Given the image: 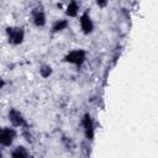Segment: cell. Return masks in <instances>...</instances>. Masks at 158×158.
Masks as SVG:
<instances>
[{"label":"cell","instance_id":"30bf717a","mask_svg":"<svg viewBox=\"0 0 158 158\" xmlns=\"http://www.w3.org/2000/svg\"><path fill=\"white\" fill-rule=\"evenodd\" d=\"M67 26V21H64V20H60V21H58V22H56V25H54V27H53V30L54 31H59V30H62V28H64Z\"/></svg>","mask_w":158,"mask_h":158},{"label":"cell","instance_id":"5b68a950","mask_svg":"<svg viewBox=\"0 0 158 158\" xmlns=\"http://www.w3.org/2000/svg\"><path fill=\"white\" fill-rule=\"evenodd\" d=\"M83 123H84V127H85L86 137H88L89 139H91V137H93V121H91V118H90L89 115H85Z\"/></svg>","mask_w":158,"mask_h":158},{"label":"cell","instance_id":"9c48e42d","mask_svg":"<svg viewBox=\"0 0 158 158\" xmlns=\"http://www.w3.org/2000/svg\"><path fill=\"white\" fill-rule=\"evenodd\" d=\"M77 12H78V5H77V2L72 1V2L69 4V6H68L67 14H68V15H70V16H75V15H77Z\"/></svg>","mask_w":158,"mask_h":158},{"label":"cell","instance_id":"3957f363","mask_svg":"<svg viewBox=\"0 0 158 158\" xmlns=\"http://www.w3.org/2000/svg\"><path fill=\"white\" fill-rule=\"evenodd\" d=\"M14 136H15V132H14L12 130H10V128H4L2 132H1V137H0L1 143H2L4 146L11 144V142H12V139H14Z\"/></svg>","mask_w":158,"mask_h":158},{"label":"cell","instance_id":"ba28073f","mask_svg":"<svg viewBox=\"0 0 158 158\" xmlns=\"http://www.w3.org/2000/svg\"><path fill=\"white\" fill-rule=\"evenodd\" d=\"M12 158H28V153L23 147H17L12 152Z\"/></svg>","mask_w":158,"mask_h":158},{"label":"cell","instance_id":"52a82bcc","mask_svg":"<svg viewBox=\"0 0 158 158\" xmlns=\"http://www.w3.org/2000/svg\"><path fill=\"white\" fill-rule=\"evenodd\" d=\"M44 20H46V17H44L43 11H41V10L33 11V21H35V23H36L37 26L44 25Z\"/></svg>","mask_w":158,"mask_h":158},{"label":"cell","instance_id":"8fae6325","mask_svg":"<svg viewBox=\"0 0 158 158\" xmlns=\"http://www.w3.org/2000/svg\"><path fill=\"white\" fill-rule=\"evenodd\" d=\"M41 73H42L43 77H48L51 74V67H43L41 69Z\"/></svg>","mask_w":158,"mask_h":158},{"label":"cell","instance_id":"6da1fadb","mask_svg":"<svg viewBox=\"0 0 158 158\" xmlns=\"http://www.w3.org/2000/svg\"><path fill=\"white\" fill-rule=\"evenodd\" d=\"M85 58V53L84 51H73L70 52L67 57H65V60L69 62V63H74V64H81L83 60Z\"/></svg>","mask_w":158,"mask_h":158},{"label":"cell","instance_id":"277c9868","mask_svg":"<svg viewBox=\"0 0 158 158\" xmlns=\"http://www.w3.org/2000/svg\"><path fill=\"white\" fill-rule=\"evenodd\" d=\"M80 25H81V28H83V31L85 33L91 32V30H93V22H91L90 17H89V15L86 12L83 14V16L80 17Z\"/></svg>","mask_w":158,"mask_h":158},{"label":"cell","instance_id":"7a4b0ae2","mask_svg":"<svg viewBox=\"0 0 158 158\" xmlns=\"http://www.w3.org/2000/svg\"><path fill=\"white\" fill-rule=\"evenodd\" d=\"M7 33L12 43H20L23 38V32L21 28H9Z\"/></svg>","mask_w":158,"mask_h":158},{"label":"cell","instance_id":"8992f818","mask_svg":"<svg viewBox=\"0 0 158 158\" xmlns=\"http://www.w3.org/2000/svg\"><path fill=\"white\" fill-rule=\"evenodd\" d=\"M10 120L16 126H20V125L23 123V118H22L21 114L19 111H16V110H11V112H10Z\"/></svg>","mask_w":158,"mask_h":158}]
</instances>
